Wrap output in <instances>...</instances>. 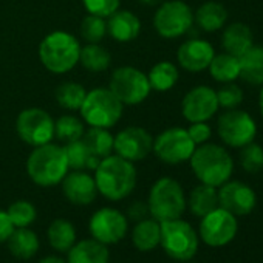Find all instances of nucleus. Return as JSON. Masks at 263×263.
Returning a JSON list of instances; mask_svg holds the SVG:
<instances>
[{"instance_id": "obj_1", "label": "nucleus", "mask_w": 263, "mask_h": 263, "mask_svg": "<svg viewBox=\"0 0 263 263\" xmlns=\"http://www.w3.org/2000/svg\"><path fill=\"white\" fill-rule=\"evenodd\" d=\"M98 192L111 201H119L132 194L137 184V169L134 163L119 155H108L95 169Z\"/></svg>"}, {"instance_id": "obj_2", "label": "nucleus", "mask_w": 263, "mask_h": 263, "mask_svg": "<svg viewBox=\"0 0 263 263\" xmlns=\"http://www.w3.org/2000/svg\"><path fill=\"white\" fill-rule=\"evenodd\" d=\"M189 161L195 177L203 184L214 187H220L226 183L234 171V161L229 152L212 143H204L195 147Z\"/></svg>"}, {"instance_id": "obj_3", "label": "nucleus", "mask_w": 263, "mask_h": 263, "mask_svg": "<svg viewBox=\"0 0 263 263\" xmlns=\"http://www.w3.org/2000/svg\"><path fill=\"white\" fill-rule=\"evenodd\" d=\"M30 178L44 187L59 184L68 174V163L64 147L56 144H44L34 147L27 161Z\"/></svg>"}, {"instance_id": "obj_4", "label": "nucleus", "mask_w": 263, "mask_h": 263, "mask_svg": "<svg viewBox=\"0 0 263 263\" xmlns=\"http://www.w3.org/2000/svg\"><path fill=\"white\" fill-rule=\"evenodd\" d=\"M79 42L65 31L48 34L39 45V58L51 73H67L79 61Z\"/></svg>"}, {"instance_id": "obj_5", "label": "nucleus", "mask_w": 263, "mask_h": 263, "mask_svg": "<svg viewBox=\"0 0 263 263\" xmlns=\"http://www.w3.org/2000/svg\"><path fill=\"white\" fill-rule=\"evenodd\" d=\"M149 212L157 221L175 220L186 211V197L181 184L174 178H160L149 194Z\"/></svg>"}, {"instance_id": "obj_6", "label": "nucleus", "mask_w": 263, "mask_h": 263, "mask_svg": "<svg viewBox=\"0 0 263 263\" xmlns=\"http://www.w3.org/2000/svg\"><path fill=\"white\" fill-rule=\"evenodd\" d=\"M81 115L91 127L110 128L122 113V102L111 93L110 88H95L85 95L81 105Z\"/></svg>"}, {"instance_id": "obj_7", "label": "nucleus", "mask_w": 263, "mask_h": 263, "mask_svg": "<svg viewBox=\"0 0 263 263\" xmlns=\"http://www.w3.org/2000/svg\"><path fill=\"white\" fill-rule=\"evenodd\" d=\"M160 228H161L160 245L163 246L164 252L171 258L187 261L195 255L198 249V235L187 221L181 218L167 220V221H161Z\"/></svg>"}, {"instance_id": "obj_8", "label": "nucleus", "mask_w": 263, "mask_h": 263, "mask_svg": "<svg viewBox=\"0 0 263 263\" xmlns=\"http://www.w3.org/2000/svg\"><path fill=\"white\" fill-rule=\"evenodd\" d=\"M217 132L220 140L226 146L241 149L243 146L254 141L257 135V124L248 111L231 108L220 115Z\"/></svg>"}, {"instance_id": "obj_9", "label": "nucleus", "mask_w": 263, "mask_h": 263, "mask_svg": "<svg viewBox=\"0 0 263 263\" xmlns=\"http://www.w3.org/2000/svg\"><path fill=\"white\" fill-rule=\"evenodd\" d=\"M108 88L125 105L143 102L152 90L147 74L134 67L116 68L110 78Z\"/></svg>"}, {"instance_id": "obj_10", "label": "nucleus", "mask_w": 263, "mask_h": 263, "mask_svg": "<svg viewBox=\"0 0 263 263\" xmlns=\"http://www.w3.org/2000/svg\"><path fill=\"white\" fill-rule=\"evenodd\" d=\"M194 24V13L183 0L163 4L154 17L157 33L164 39H175L186 34Z\"/></svg>"}, {"instance_id": "obj_11", "label": "nucleus", "mask_w": 263, "mask_h": 263, "mask_svg": "<svg viewBox=\"0 0 263 263\" xmlns=\"http://www.w3.org/2000/svg\"><path fill=\"white\" fill-rule=\"evenodd\" d=\"M195 144L191 140L186 128L181 127H172L167 128L154 140L152 151L166 164H180L187 161L194 151Z\"/></svg>"}, {"instance_id": "obj_12", "label": "nucleus", "mask_w": 263, "mask_h": 263, "mask_svg": "<svg viewBox=\"0 0 263 263\" xmlns=\"http://www.w3.org/2000/svg\"><path fill=\"white\" fill-rule=\"evenodd\" d=\"M16 128L21 140L33 147L48 144L54 137V121L42 108H25L19 113Z\"/></svg>"}, {"instance_id": "obj_13", "label": "nucleus", "mask_w": 263, "mask_h": 263, "mask_svg": "<svg viewBox=\"0 0 263 263\" xmlns=\"http://www.w3.org/2000/svg\"><path fill=\"white\" fill-rule=\"evenodd\" d=\"M237 229L238 223L235 215L218 206L208 215L201 217L200 237L206 245L212 248H221L234 240Z\"/></svg>"}, {"instance_id": "obj_14", "label": "nucleus", "mask_w": 263, "mask_h": 263, "mask_svg": "<svg viewBox=\"0 0 263 263\" xmlns=\"http://www.w3.org/2000/svg\"><path fill=\"white\" fill-rule=\"evenodd\" d=\"M154 146V138L149 132L143 127H125L113 138V151L124 160L140 161L144 160Z\"/></svg>"}, {"instance_id": "obj_15", "label": "nucleus", "mask_w": 263, "mask_h": 263, "mask_svg": "<svg viewBox=\"0 0 263 263\" xmlns=\"http://www.w3.org/2000/svg\"><path fill=\"white\" fill-rule=\"evenodd\" d=\"M90 232L95 240L104 245H115L127 234L125 215L111 208L96 211L90 218Z\"/></svg>"}, {"instance_id": "obj_16", "label": "nucleus", "mask_w": 263, "mask_h": 263, "mask_svg": "<svg viewBox=\"0 0 263 263\" xmlns=\"http://www.w3.org/2000/svg\"><path fill=\"white\" fill-rule=\"evenodd\" d=\"M218 110L217 91L208 85L189 90L181 102V113L189 122H206Z\"/></svg>"}, {"instance_id": "obj_17", "label": "nucleus", "mask_w": 263, "mask_h": 263, "mask_svg": "<svg viewBox=\"0 0 263 263\" xmlns=\"http://www.w3.org/2000/svg\"><path fill=\"white\" fill-rule=\"evenodd\" d=\"M257 204L255 192L241 181H226L218 191V206L237 215H248Z\"/></svg>"}, {"instance_id": "obj_18", "label": "nucleus", "mask_w": 263, "mask_h": 263, "mask_svg": "<svg viewBox=\"0 0 263 263\" xmlns=\"http://www.w3.org/2000/svg\"><path fill=\"white\" fill-rule=\"evenodd\" d=\"M215 51L214 47L203 39H189L183 42L178 48L177 59L178 64L192 73L203 71L209 67Z\"/></svg>"}, {"instance_id": "obj_19", "label": "nucleus", "mask_w": 263, "mask_h": 263, "mask_svg": "<svg viewBox=\"0 0 263 263\" xmlns=\"http://www.w3.org/2000/svg\"><path fill=\"white\" fill-rule=\"evenodd\" d=\"M61 183L64 195L73 204L85 206L96 198L98 187L95 178L82 171H73L71 174H67Z\"/></svg>"}, {"instance_id": "obj_20", "label": "nucleus", "mask_w": 263, "mask_h": 263, "mask_svg": "<svg viewBox=\"0 0 263 263\" xmlns=\"http://www.w3.org/2000/svg\"><path fill=\"white\" fill-rule=\"evenodd\" d=\"M141 31V22L132 11H115L107 21V34L118 42H130Z\"/></svg>"}, {"instance_id": "obj_21", "label": "nucleus", "mask_w": 263, "mask_h": 263, "mask_svg": "<svg viewBox=\"0 0 263 263\" xmlns=\"http://www.w3.org/2000/svg\"><path fill=\"white\" fill-rule=\"evenodd\" d=\"M221 45L226 53L240 58L243 53H246L254 45V37H252L251 28L243 22L229 24L223 31Z\"/></svg>"}, {"instance_id": "obj_22", "label": "nucleus", "mask_w": 263, "mask_h": 263, "mask_svg": "<svg viewBox=\"0 0 263 263\" xmlns=\"http://www.w3.org/2000/svg\"><path fill=\"white\" fill-rule=\"evenodd\" d=\"M67 263H108L107 245L95 238L74 243L68 249Z\"/></svg>"}, {"instance_id": "obj_23", "label": "nucleus", "mask_w": 263, "mask_h": 263, "mask_svg": "<svg viewBox=\"0 0 263 263\" xmlns=\"http://www.w3.org/2000/svg\"><path fill=\"white\" fill-rule=\"evenodd\" d=\"M238 61L240 78L251 85H263V45H252Z\"/></svg>"}, {"instance_id": "obj_24", "label": "nucleus", "mask_w": 263, "mask_h": 263, "mask_svg": "<svg viewBox=\"0 0 263 263\" xmlns=\"http://www.w3.org/2000/svg\"><path fill=\"white\" fill-rule=\"evenodd\" d=\"M194 21L203 31L214 33L226 25L228 11L221 4L211 0V2H204L203 5L198 7L197 13L194 14Z\"/></svg>"}, {"instance_id": "obj_25", "label": "nucleus", "mask_w": 263, "mask_h": 263, "mask_svg": "<svg viewBox=\"0 0 263 263\" xmlns=\"http://www.w3.org/2000/svg\"><path fill=\"white\" fill-rule=\"evenodd\" d=\"M7 243L10 252L21 260H28L33 255H36V252L39 251V238L28 228L13 229Z\"/></svg>"}, {"instance_id": "obj_26", "label": "nucleus", "mask_w": 263, "mask_h": 263, "mask_svg": "<svg viewBox=\"0 0 263 263\" xmlns=\"http://www.w3.org/2000/svg\"><path fill=\"white\" fill-rule=\"evenodd\" d=\"M186 203L189 204L191 212L201 218L218 208V191L214 186L201 183L200 186L192 189Z\"/></svg>"}, {"instance_id": "obj_27", "label": "nucleus", "mask_w": 263, "mask_h": 263, "mask_svg": "<svg viewBox=\"0 0 263 263\" xmlns=\"http://www.w3.org/2000/svg\"><path fill=\"white\" fill-rule=\"evenodd\" d=\"M161 228L160 221L155 218H144L137 223L132 232V241L134 246L140 251H152L160 245Z\"/></svg>"}, {"instance_id": "obj_28", "label": "nucleus", "mask_w": 263, "mask_h": 263, "mask_svg": "<svg viewBox=\"0 0 263 263\" xmlns=\"http://www.w3.org/2000/svg\"><path fill=\"white\" fill-rule=\"evenodd\" d=\"M208 68H209L211 76L220 84L234 82L235 79L240 78V61H238V58L232 56L226 51L220 53V54H214Z\"/></svg>"}, {"instance_id": "obj_29", "label": "nucleus", "mask_w": 263, "mask_h": 263, "mask_svg": "<svg viewBox=\"0 0 263 263\" xmlns=\"http://www.w3.org/2000/svg\"><path fill=\"white\" fill-rule=\"evenodd\" d=\"M64 152H65V157H67L68 169H73V171L96 169L98 164L101 163V158L91 155L88 147L84 144L82 140L68 143L64 147Z\"/></svg>"}, {"instance_id": "obj_30", "label": "nucleus", "mask_w": 263, "mask_h": 263, "mask_svg": "<svg viewBox=\"0 0 263 263\" xmlns=\"http://www.w3.org/2000/svg\"><path fill=\"white\" fill-rule=\"evenodd\" d=\"M84 144L88 147L90 154L98 158H105L113 152V137L107 128L101 127H90L81 138Z\"/></svg>"}, {"instance_id": "obj_31", "label": "nucleus", "mask_w": 263, "mask_h": 263, "mask_svg": "<svg viewBox=\"0 0 263 263\" xmlns=\"http://www.w3.org/2000/svg\"><path fill=\"white\" fill-rule=\"evenodd\" d=\"M47 235H48L50 245L56 251H59V252L68 251L76 243V231H74V226L70 221L64 220V218L54 220L50 224Z\"/></svg>"}, {"instance_id": "obj_32", "label": "nucleus", "mask_w": 263, "mask_h": 263, "mask_svg": "<svg viewBox=\"0 0 263 263\" xmlns=\"http://www.w3.org/2000/svg\"><path fill=\"white\" fill-rule=\"evenodd\" d=\"M147 78H149L151 88L157 91H167L178 81V68L172 62L163 61L154 65Z\"/></svg>"}, {"instance_id": "obj_33", "label": "nucleus", "mask_w": 263, "mask_h": 263, "mask_svg": "<svg viewBox=\"0 0 263 263\" xmlns=\"http://www.w3.org/2000/svg\"><path fill=\"white\" fill-rule=\"evenodd\" d=\"M110 53L98 45V44H90L84 48H81L79 53V61L84 65V68L90 71H104L110 65Z\"/></svg>"}, {"instance_id": "obj_34", "label": "nucleus", "mask_w": 263, "mask_h": 263, "mask_svg": "<svg viewBox=\"0 0 263 263\" xmlns=\"http://www.w3.org/2000/svg\"><path fill=\"white\" fill-rule=\"evenodd\" d=\"M85 88L76 82H64L56 90V101L67 110H79L85 99Z\"/></svg>"}, {"instance_id": "obj_35", "label": "nucleus", "mask_w": 263, "mask_h": 263, "mask_svg": "<svg viewBox=\"0 0 263 263\" xmlns=\"http://www.w3.org/2000/svg\"><path fill=\"white\" fill-rule=\"evenodd\" d=\"M54 135L62 143H73L82 138L84 135V124L71 115L61 116L54 122Z\"/></svg>"}, {"instance_id": "obj_36", "label": "nucleus", "mask_w": 263, "mask_h": 263, "mask_svg": "<svg viewBox=\"0 0 263 263\" xmlns=\"http://www.w3.org/2000/svg\"><path fill=\"white\" fill-rule=\"evenodd\" d=\"M7 214L14 228H28L36 220V215H37L36 208L30 201H25V200L13 203L8 208Z\"/></svg>"}, {"instance_id": "obj_37", "label": "nucleus", "mask_w": 263, "mask_h": 263, "mask_svg": "<svg viewBox=\"0 0 263 263\" xmlns=\"http://www.w3.org/2000/svg\"><path fill=\"white\" fill-rule=\"evenodd\" d=\"M240 164L249 174H257L263 169V147L257 143H249L241 147Z\"/></svg>"}, {"instance_id": "obj_38", "label": "nucleus", "mask_w": 263, "mask_h": 263, "mask_svg": "<svg viewBox=\"0 0 263 263\" xmlns=\"http://www.w3.org/2000/svg\"><path fill=\"white\" fill-rule=\"evenodd\" d=\"M81 34L88 44H98L107 34V22L104 17L90 14L81 24Z\"/></svg>"}, {"instance_id": "obj_39", "label": "nucleus", "mask_w": 263, "mask_h": 263, "mask_svg": "<svg viewBox=\"0 0 263 263\" xmlns=\"http://www.w3.org/2000/svg\"><path fill=\"white\" fill-rule=\"evenodd\" d=\"M217 99H218V107H223L226 110L237 108L243 101V90L234 82L223 84L217 90Z\"/></svg>"}, {"instance_id": "obj_40", "label": "nucleus", "mask_w": 263, "mask_h": 263, "mask_svg": "<svg viewBox=\"0 0 263 263\" xmlns=\"http://www.w3.org/2000/svg\"><path fill=\"white\" fill-rule=\"evenodd\" d=\"M85 10L99 17H108L119 8V0H82Z\"/></svg>"}, {"instance_id": "obj_41", "label": "nucleus", "mask_w": 263, "mask_h": 263, "mask_svg": "<svg viewBox=\"0 0 263 263\" xmlns=\"http://www.w3.org/2000/svg\"><path fill=\"white\" fill-rule=\"evenodd\" d=\"M186 130L195 146L208 143L212 135V130L206 122H191L189 128H186Z\"/></svg>"}, {"instance_id": "obj_42", "label": "nucleus", "mask_w": 263, "mask_h": 263, "mask_svg": "<svg viewBox=\"0 0 263 263\" xmlns=\"http://www.w3.org/2000/svg\"><path fill=\"white\" fill-rule=\"evenodd\" d=\"M13 229H14V226H13V223H11L8 214H7V211L0 209V243L8 240Z\"/></svg>"}, {"instance_id": "obj_43", "label": "nucleus", "mask_w": 263, "mask_h": 263, "mask_svg": "<svg viewBox=\"0 0 263 263\" xmlns=\"http://www.w3.org/2000/svg\"><path fill=\"white\" fill-rule=\"evenodd\" d=\"M149 214V206L138 201V203H134L130 208H128V217L132 220H135V221H141L147 217Z\"/></svg>"}, {"instance_id": "obj_44", "label": "nucleus", "mask_w": 263, "mask_h": 263, "mask_svg": "<svg viewBox=\"0 0 263 263\" xmlns=\"http://www.w3.org/2000/svg\"><path fill=\"white\" fill-rule=\"evenodd\" d=\"M39 263H67L64 258H61V257H56V255H48V257H45V258H42Z\"/></svg>"}, {"instance_id": "obj_45", "label": "nucleus", "mask_w": 263, "mask_h": 263, "mask_svg": "<svg viewBox=\"0 0 263 263\" xmlns=\"http://www.w3.org/2000/svg\"><path fill=\"white\" fill-rule=\"evenodd\" d=\"M258 108H260V115L263 118V85L260 88V95H258Z\"/></svg>"}, {"instance_id": "obj_46", "label": "nucleus", "mask_w": 263, "mask_h": 263, "mask_svg": "<svg viewBox=\"0 0 263 263\" xmlns=\"http://www.w3.org/2000/svg\"><path fill=\"white\" fill-rule=\"evenodd\" d=\"M144 5H158L161 0H141Z\"/></svg>"}]
</instances>
